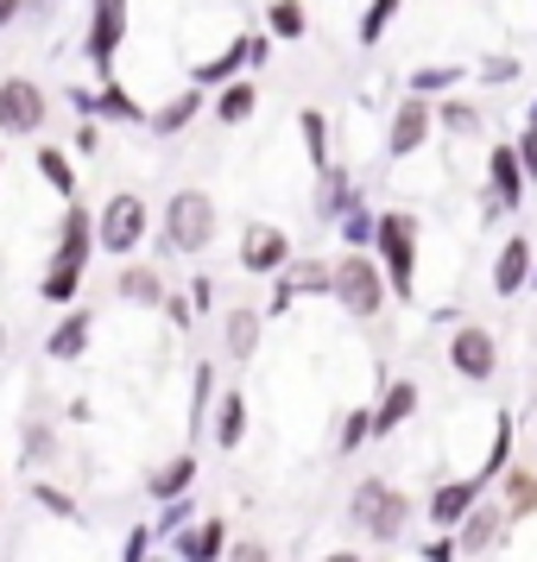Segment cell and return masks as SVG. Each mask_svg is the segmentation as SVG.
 <instances>
[{
	"mask_svg": "<svg viewBox=\"0 0 537 562\" xmlns=\"http://www.w3.org/2000/svg\"><path fill=\"white\" fill-rule=\"evenodd\" d=\"M240 64H247V38H234V45H228L222 57H215V64H203V70H190V77H197V95H203V89H215V82L228 89Z\"/></svg>",
	"mask_w": 537,
	"mask_h": 562,
	"instance_id": "24",
	"label": "cell"
},
{
	"mask_svg": "<svg viewBox=\"0 0 537 562\" xmlns=\"http://www.w3.org/2000/svg\"><path fill=\"white\" fill-rule=\"evenodd\" d=\"M190 486H197V456L183 449V456L158 461V468H153V481H146V493H153L158 506H171V499H190Z\"/></svg>",
	"mask_w": 537,
	"mask_h": 562,
	"instance_id": "17",
	"label": "cell"
},
{
	"mask_svg": "<svg viewBox=\"0 0 537 562\" xmlns=\"http://www.w3.org/2000/svg\"><path fill=\"white\" fill-rule=\"evenodd\" d=\"M348 518H355L373 543H399L405 525H411V493H399L392 481H360L355 493H348Z\"/></svg>",
	"mask_w": 537,
	"mask_h": 562,
	"instance_id": "1",
	"label": "cell"
},
{
	"mask_svg": "<svg viewBox=\"0 0 537 562\" xmlns=\"http://www.w3.org/2000/svg\"><path fill=\"white\" fill-rule=\"evenodd\" d=\"M298 127H304V146H310V171H323V165H329V114L304 108V114H298Z\"/></svg>",
	"mask_w": 537,
	"mask_h": 562,
	"instance_id": "28",
	"label": "cell"
},
{
	"mask_svg": "<svg viewBox=\"0 0 537 562\" xmlns=\"http://www.w3.org/2000/svg\"><path fill=\"white\" fill-rule=\"evenodd\" d=\"M96 240H102V254H133L139 240H146V203L133 196V190H121V196H108V209L96 215Z\"/></svg>",
	"mask_w": 537,
	"mask_h": 562,
	"instance_id": "6",
	"label": "cell"
},
{
	"mask_svg": "<svg viewBox=\"0 0 537 562\" xmlns=\"http://www.w3.org/2000/svg\"><path fill=\"white\" fill-rule=\"evenodd\" d=\"M525 284H537V266H532V279H525Z\"/></svg>",
	"mask_w": 537,
	"mask_h": 562,
	"instance_id": "54",
	"label": "cell"
},
{
	"mask_svg": "<svg viewBox=\"0 0 537 562\" xmlns=\"http://www.w3.org/2000/svg\"><path fill=\"white\" fill-rule=\"evenodd\" d=\"M373 247H380L385 291L411 297V284H417V222H411V215H399V209L373 215Z\"/></svg>",
	"mask_w": 537,
	"mask_h": 562,
	"instance_id": "2",
	"label": "cell"
},
{
	"mask_svg": "<svg viewBox=\"0 0 537 562\" xmlns=\"http://www.w3.org/2000/svg\"><path fill=\"white\" fill-rule=\"evenodd\" d=\"M512 153H518V165H525V178H537V133L532 127H525V139H518Z\"/></svg>",
	"mask_w": 537,
	"mask_h": 562,
	"instance_id": "45",
	"label": "cell"
},
{
	"mask_svg": "<svg viewBox=\"0 0 537 562\" xmlns=\"http://www.w3.org/2000/svg\"><path fill=\"white\" fill-rule=\"evenodd\" d=\"M228 557V518H190L171 537V562H222Z\"/></svg>",
	"mask_w": 537,
	"mask_h": 562,
	"instance_id": "10",
	"label": "cell"
},
{
	"mask_svg": "<svg viewBox=\"0 0 537 562\" xmlns=\"http://www.w3.org/2000/svg\"><path fill=\"white\" fill-rule=\"evenodd\" d=\"M96 108H102V114H114V121H146V114H139V102H133V95H127L114 77H102V95H96Z\"/></svg>",
	"mask_w": 537,
	"mask_h": 562,
	"instance_id": "35",
	"label": "cell"
},
{
	"mask_svg": "<svg viewBox=\"0 0 537 562\" xmlns=\"http://www.w3.org/2000/svg\"><path fill=\"white\" fill-rule=\"evenodd\" d=\"M342 209H348V171H342V165H323V190H316V215H323V222H335Z\"/></svg>",
	"mask_w": 537,
	"mask_h": 562,
	"instance_id": "27",
	"label": "cell"
},
{
	"mask_svg": "<svg viewBox=\"0 0 537 562\" xmlns=\"http://www.w3.org/2000/svg\"><path fill=\"white\" fill-rule=\"evenodd\" d=\"M506 525H512L506 506H474L456 531H449V537H456V557H486V550L506 537Z\"/></svg>",
	"mask_w": 537,
	"mask_h": 562,
	"instance_id": "13",
	"label": "cell"
},
{
	"mask_svg": "<svg viewBox=\"0 0 537 562\" xmlns=\"http://www.w3.org/2000/svg\"><path fill=\"white\" fill-rule=\"evenodd\" d=\"M449 367H456L461 380H493L500 373V341L481 329V323H461L456 335H449Z\"/></svg>",
	"mask_w": 537,
	"mask_h": 562,
	"instance_id": "8",
	"label": "cell"
},
{
	"mask_svg": "<svg viewBox=\"0 0 537 562\" xmlns=\"http://www.w3.org/2000/svg\"><path fill=\"white\" fill-rule=\"evenodd\" d=\"M532 133H537V102H532Z\"/></svg>",
	"mask_w": 537,
	"mask_h": 562,
	"instance_id": "53",
	"label": "cell"
},
{
	"mask_svg": "<svg viewBox=\"0 0 537 562\" xmlns=\"http://www.w3.org/2000/svg\"><path fill=\"white\" fill-rule=\"evenodd\" d=\"M165 310H171V323H178V329H190V304H183V297H165Z\"/></svg>",
	"mask_w": 537,
	"mask_h": 562,
	"instance_id": "49",
	"label": "cell"
},
{
	"mask_svg": "<svg viewBox=\"0 0 537 562\" xmlns=\"http://www.w3.org/2000/svg\"><path fill=\"white\" fill-rule=\"evenodd\" d=\"M197 114H203V95H197V89H183L178 102H165V108H158V114H146V127H153L158 139H178V133L190 127Z\"/></svg>",
	"mask_w": 537,
	"mask_h": 562,
	"instance_id": "19",
	"label": "cell"
},
{
	"mask_svg": "<svg viewBox=\"0 0 537 562\" xmlns=\"http://www.w3.org/2000/svg\"><path fill=\"white\" fill-rule=\"evenodd\" d=\"M373 436H392V430H405L411 417H417V380H385V398L373 411Z\"/></svg>",
	"mask_w": 537,
	"mask_h": 562,
	"instance_id": "15",
	"label": "cell"
},
{
	"mask_svg": "<svg viewBox=\"0 0 537 562\" xmlns=\"http://www.w3.org/2000/svg\"><path fill=\"white\" fill-rule=\"evenodd\" d=\"M525 279H532V247H525V234H512L500 259H493V291L512 297V291H525Z\"/></svg>",
	"mask_w": 537,
	"mask_h": 562,
	"instance_id": "18",
	"label": "cell"
},
{
	"mask_svg": "<svg viewBox=\"0 0 537 562\" xmlns=\"http://www.w3.org/2000/svg\"><path fill=\"white\" fill-rule=\"evenodd\" d=\"M298 291H310V297H329V291H335V266L304 259V266H298Z\"/></svg>",
	"mask_w": 537,
	"mask_h": 562,
	"instance_id": "38",
	"label": "cell"
},
{
	"mask_svg": "<svg viewBox=\"0 0 537 562\" xmlns=\"http://www.w3.org/2000/svg\"><path fill=\"white\" fill-rule=\"evenodd\" d=\"M424 562H456V537H430L424 543Z\"/></svg>",
	"mask_w": 537,
	"mask_h": 562,
	"instance_id": "46",
	"label": "cell"
},
{
	"mask_svg": "<svg viewBox=\"0 0 537 562\" xmlns=\"http://www.w3.org/2000/svg\"><path fill=\"white\" fill-rule=\"evenodd\" d=\"M329 297H342V310H348L355 323H367V316H380V304H385V272L367 254L335 259V291Z\"/></svg>",
	"mask_w": 537,
	"mask_h": 562,
	"instance_id": "4",
	"label": "cell"
},
{
	"mask_svg": "<svg viewBox=\"0 0 537 562\" xmlns=\"http://www.w3.org/2000/svg\"><path fill=\"white\" fill-rule=\"evenodd\" d=\"M165 240L178 254H203L209 240H215V203H209L203 190H178L165 203Z\"/></svg>",
	"mask_w": 537,
	"mask_h": 562,
	"instance_id": "5",
	"label": "cell"
},
{
	"mask_svg": "<svg viewBox=\"0 0 537 562\" xmlns=\"http://www.w3.org/2000/svg\"><path fill=\"white\" fill-rule=\"evenodd\" d=\"M240 442H247V398L222 392V405H215V449H240Z\"/></svg>",
	"mask_w": 537,
	"mask_h": 562,
	"instance_id": "20",
	"label": "cell"
},
{
	"mask_svg": "<svg viewBox=\"0 0 537 562\" xmlns=\"http://www.w3.org/2000/svg\"><path fill=\"white\" fill-rule=\"evenodd\" d=\"M493 424H500V430H493V449H486V468L481 474H474V481H493V474H506V456H512V411H500V417H493Z\"/></svg>",
	"mask_w": 537,
	"mask_h": 562,
	"instance_id": "32",
	"label": "cell"
},
{
	"mask_svg": "<svg viewBox=\"0 0 537 562\" xmlns=\"http://www.w3.org/2000/svg\"><path fill=\"white\" fill-rule=\"evenodd\" d=\"M436 127H449V133H461V139H468V133H481V108L456 95V102L436 108Z\"/></svg>",
	"mask_w": 537,
	"mask_h": 562,
	"instance_id": "33",
	"label": "cell"
},
{
	"mask_svg": "<svg viewBox=\"0 0 537 562\" xmlns=\"http://www.w3.org/2000/svg\"><path fill=\"white\" fill-rule=\"evenodd\" d=\"M367 436H373V417H367V411H348V424H342V436H335V449H342V456H355Z\"/></svg>",
	"mask_w": 537,
	"mask_h": 562,
	"instance_id": "40",
	"label": "cell"
},
{
	"mask_svg": "<svg viewBox=\"0 0 537 562\" xmlns=\"http://www.w3.org/2000/svg\"><path fill=\"white\" fill-rule=\"evenodd\" d=\"M222 341H228L234 360H254L259 348V310H228V323H222Z\"/></svg>",
	"mask_w": 537,
	"mask_h": 562,
	"instance_id": "22",
	"label": "cell"
},
{
	"mask_svg": "<svg viewBox=\"0 0 537 562\" xmlns=\"http://www.w3.org/2000/svg\"><path fill=\"white\" fill-rule=\"evenodd\" d=\"M121 38H127V0H89V38H82V52L96 70H114V52H121Z\"/></svg>",
	"mask_w": 537,
	"mask_h": 562,
	"instance_id": "7",
	"label": "cell"
},
{
	"mask_svg": "<svg viewBox=\"0 0 537 562\" xmlns=\"http://www.w3.org/2000/svg\"><path fill=\"white\" fill-rule=\"evenodd\" d=\"M190 304H203V310H209V304H215V284L197 279V284H190Z\"/></svg>",
	"mask_w": 537,
	"mask_h": 562,
	"instance_id": "48",
	"label": "cell"
},
{
	"mask_svg": "<svg viewBox=\"0 0 537 562\" xmlns=\"http://www.w3.org/2000/svg\"><path fill=\"white\" fill-rule=\"evenodd\" d=\"M45 114H52V102H45L38 82H26V77L0 82V133H38L45 127Z\"/></svg>",
	"mask_w": 537,
	"mask_h": 562,
	"instance_id": "9",
	"label": "cell"
},
{
	"mask_svg": "<svg viewBox=\"0 0 537 562\" xmlns=\"http://www.w3.org/2000/svg\"><path fill=\"white\" fill-rule=\"evenodd\" d=\"M430 127H436V108L424 102V95H405V102H399V114H392V133H385V153L411 158L424 139H430Z\"/></svg>",
	"mask_w": 537,
	"mask_h": 562,
	"instance_id": "11",
	"label": "cell"
},
{
	"mask_svg": "<svg viewBox=\"0 0 537 562\" xmlns=\"http://www.w3.org/2000/svg\"><path fill=\"white\" fill-rule=\"evenodd\" d=\"M468 77L461 64H424V70H411V95H443V89H456Z\"/></svg>",
	"mask_w": 537,
	"mask_h": 562,
	"instance_id": "30",
	"label": "cell"
},
{
	"mask_svg": "<svg viewBox=\"0 0 537 562\" xmlns=\"http://www.w3.org/2000/svg\"><path fill=\"white\" fill-rule=\"evenodd\" d=\"M525 512H537V481H532V474H512V481H506V518L518 525Z\"/></svg>",
	"mask_w": 537,
	"mask_h": 562,
	"instance_id": "36",
	"label": "cell"
},
{
	"mask_svg": "<svg viewBox=\"0 0 537 562\" xmlns=\"http://www.w3.org/2000/svg\"><path fill=\"white\" fill-rule=\"evenodd\" d=\"M89 247H96V215L89 209H70L64 215V240H57V259H52V272H45V297L52 304H64V297H77V284H82V259H89Z\"/></svg>",
	"mask_w": 537,
	"mask_h": 562,
	"instance_id": "3",
	"label": "cell"
},
{
	"mask_svg": "<svg viewBox=\"0 0 537 562\" xmlns=\"http://www.w3.org/2000/svg\"><path fill=\"white\" fill-rule=\"evenodd\" d=\"M222 562H272V550H266L259 537H240V543H228V557Z\"/></svg>",
	"mask_w": 537,
	"mask_h": 562,
	"instance_id": "44",
	"label": "cell"
},
{
	"mask_svg": "<svg viewBox=\"0 0 537 562\" xmlns=\"http://www.w3.org/2000/svg\"><path fill=\"white\" fill-rule=\"evenodd\" d=\"M486 171H493V203H506V209L525 203V165L512 153V139H500V146L486 153Z\"/></svg>",
	"mask_w": 537,
	"mask_h": 562,
	"instance_id": "16",
	"label": "cell"
},
{
	"mask_svg": "<svg viewBox=\"0 0 537 562\" xmlns=\"http://www.w3.org/2000/svg\"><path fill=\"white\" fill-rule=\"evenodd\" d=\"M197 512H190V499H171V506H158V525H153V537H178L183 525H190Z\"/></svg>",
	"mask_w": 537,
	"mask_h": 562,
	"instance_id": "41",
	"label": "cell"
},
{
	"mask_svg": "<svg viewBox=\"0 0 537 562\" xmlns=\"http://www.w3.org/2000/svg\"><path fill=\"white\" fill-rule=\"evenodd\" d=\"M342 240H348V254H367L373 247V209L360 203V196L342 209Z\"/></svg>",
	"mask_w": 537,
	"mask_h": 562,
	"instance_id": "26",
	"label": "cell"
},
{
	"mask_svg": "<svg viewBox=\"0 0 537 562\" xmlns=\"http://www.w3.org/2000/svg\"><path fill=\"white\" fill-rule=\"evenodd\" d=\"M209 392H215V367L203 360V367H197V385H190V436L209 430V424H203V417H209Z\"/></svg>",
	"mask_w": 537,
	"mask_h": 562,
	"instance_id": "34",
	"label": "cell"
},
{
	"mask_svg": "<svg viewBox=\"0 0 537 562\" xmlns=\"http://www.w3.org/2000/svg\"><path fill=\"white\" fill-rule=\"evenodd\" d=\"M153 543H158V537H153V525H133V531H127V543H121V562H146V557H153Z\"/></svg>",
	"mask_w": 537,
	"mask_h": 562,
	"instance_id": "42",
	"label": "cell"
},
{
	"mask_svg": "<svg viewBox=\"0 0 537 562\" xmlns=\"http://www.w3.org/2000/svg\"><path fill=\"white\" fill-rule=\"evenodd\" d=\"M266 57H272V38H266V32H259V38H247V64H266Z\"/></svg>",
	"mask_w": 537,
	"mask_h": 562,
	"instance_id": "47",
	"label": "cell"
},
{
	"mask_svg": "<svg viewBox=\"0 0 537 562\" xmlns=\"http://www.w3.org/2000/svg\"><path fill=\"white\" fill-rule=\"evenodd\" d=\"M481 493H486V486L474 481V474H468V481H443V486H436V493H430V525H436V537L456 531L461 518L481 506Z\"/></svg>",
	"mask_w": 537,
	"mask_h": 562,
	"instance_id": "12",
	"label": "cell"
},
{
	"mask_svg": "<svg viewBox=\"0 0 537 562\" xmlns=\"http://www.w3.org/2000/svg\"><path fill=\"white\" fill-rule=\"evenodd\" d=\"M32 493H38V506H45V512H57V518H70V525H82V512H77V499H70V493H64V486H52V481H38V486H32Z\"/></svg>",
	"mask_w": 537,
	"mask_h": 562,
	"instance_id": "39",
	"label": "cell"
},
{
	"mask_svg": "<svg viewBox=\"0 0 537 562\" xmlns=\"http://www.w3.org/2000/svg\"><path fill=\"white\" fill-rule=\"evenodd\" d=\"M316 562H360V550H329V557H316Z\"/></svg>",
	"mask_w": 537,
	"mask_h": 562,
	"instance_id": "51",
	"label": "cell"
},
{
	"mask_svg": "<svg viewBox=\"0 0 537 562\" xmlns=\"http://www.w3.org/2000/svg\"><path fill=\"white\" fill-rule=\"evenodd\" d=\"M518 70H525L518 57H486V64L474 70V77H481V82H518Z\"/></svg>",
	"mask_w": 537,
	"mask_h": 562,
	"instance_id": "43",
	"label": "cell"
},
{
	"mask_svg": "<svg viewBox=\"0 0 537 562\" xmlns=\"http://www.w3.org/2000/svg\"><path fill=\"white\" fill-rule=\"evenodd\" d=\"M121 297H127V304H165V297H171V291H165V279H158L153 266H127V272H121Z\"/></svg>",
	"mask_w": 537,
	"mask_h": 562,
	"instance_id": "23",
	"label": "cell"
},
{
	"mask_svg": "<svg viewBox=\"0 0 537 562\" xmlns=\"http://www.w3.org/2000/svg\"><path fill=\"white\" fill-rule=\"evenodd\" d=\"M146 562H171V557H146Z\"/></svg>",
	"mask_w": 537,
	"mask_h": 562,
	"instance_id": "55",
	"label": "cell"
},
{
	"mask_svg": "<svg viewBox=\"0 0 537 562\" xmlns=\"http://www.w3.org/2000/svg\"><path fill=\"white\" fill-rule=\"evenodd\" d=\"M38 178L52 183L57 196H77V171H70V158L57 153V146H38Z\"/></svg>",
	"mask_w": 537,
	"mask_h": 562,
	"instance_id": "31",
	"label": "cell"
},
{
	"mask_svg": "<svg viewBox=\"0 0 537 562\" xmlns=\"http://www.w3.org/2000/svg\"><path fill=\"white\" fill-rule=\"evenodd\" d=\"M89 323H96V316H82V310L77 316H64V323L52 329V341H45V355L52 360H77L82 348H89Z\"/></svg>",
	"mask_w": 537,
	"mask_h": 562,
	"instance_id": "21",
	"label": "cell"
},
{
	"mask_svg": "<svg viewBox=\"0 0 537 562\" xmlns=\"http://www.w3.org/2000/svg\"><path fill=\"white\" fill-rule=\"evenodd\" d=\"M254 108H259V89H254V82H228V89H222V102H215V121H222V127H240Z\"/></svg>",
	"mask_w": 537,
	"mask_h": 562,
	"instance_id": "25",
	"label": "cell"
},
{
	"mask_svg": "<svg viewBox=\"0 0 537 562\" xmlns=\"http://www.w3.org/2000/svg\"><path fill=\"white\" fill-rule=\"evenodd\" d=\"M20 20V0H0V26H13Z\"/></svg>",
	"mask_w": 537,
	"mask_h": 562,
	"instance_id": "50",
	"label": "cell"
},
{
	"mask_svg": "<svg viewBox=\"0 0 537 562\" xmlns=\"http://www.w3.org/2000/svg\"><path fill=\"white\" fill-rule=\"evenodd\" d=\"M0 355H7V323H0Z\"/></svg>",
	"mask_w": 537,
	"mask_h": 562,
	"instance_id": "52",
	"label": "cell"
},
{
	"mask_svg": "<svg viewBox=\"0 0 537 562\" xmlns=\"http://www.w3.org/2000/svg\"><path fill=\"white\" fill-rule=\"evenodd\" d=\"M284 259H291V240H284L272 222H254V228L240 234V266L254 272V279H266V272H279Z\"/></svg>",
	"mask_w": 537,
	"mask_h": 562,
	"instance_id": "14",
	"label": "cell"
},
{
	"mask_svg": "<svg viewBox=\"0 0 537 562\" xmlns=\"http://www.w3.org/2000/svg\"><path fill=\"white\" fill-rule=\"evenodd\" d=\"M266 20H272V38H304V32H310L304 0H272V7H266Z\"/></svg>",
	"mask_w": 537,
	"mask_h": 562,
	"instance_id": "29",
	"label": "cell"
},
{
	"mask_svg": "<svg viewBox=\"0 0 537 562\" xmlns=\"http://www.w3.org/2000/svg\"><path fill=\"white\" fill-rule=\"evenodd\" d=\"M392 13H399V0H373V7L360 13V45H380L385 26H392Z\"/></svg>",
	"mask_w": 537,
	"mask_h": 562,
	"instance_id": "37",
	"label": "cell"
},
{
	"mask_svg": "<svg viewBox=\"0 0 537 562\" xmlns=\"http://www.w3.org/2000/svg\"><path fill=\"white\" fill-rule=\"evenodd\" d=\"M0 506H7V493H0Z\"/></svg>",
	"mask_w": 537,
	"mask_h": 562,
	"instance_id": "56",
	"label": "cell"
}]
</instances>
